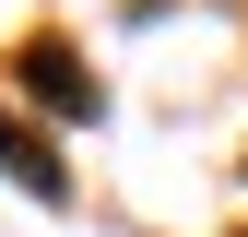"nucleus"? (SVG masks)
Instances as JSON below:
<instances>
[{
  "mask_svg": "<svg viewBox=\"0 0 248 237\" xmlns=\"http://www.w3.org/2000/svg\"><path fill=\"white\" fill-rule=\"evenodd\" d=\"M24 83H36L47 107H83V118H95V83H83V71H71L59 48H24Z\"/></svg>",
  "mask_w": 248,
  "mask_h": 237,
  "instance_id": "2",
  "label": "nucleus"
},
{
  "mask_svg": "<svg viewBox=\"0 0 248 237\" xmlns=\"http://www.w3.org/2000/svg\"><path fill=\"white\" fill-rule=\"evenodd\" d=\"M0 178H12V190H36V202H59V190H71V178L47 166V142H36V131H12V118H0Z\"/></svg>",
  "mask_w": 248,
  "mask_h": 237,
  "instance_id": "1",
  "label": "nucleus"
}]
</instances>
